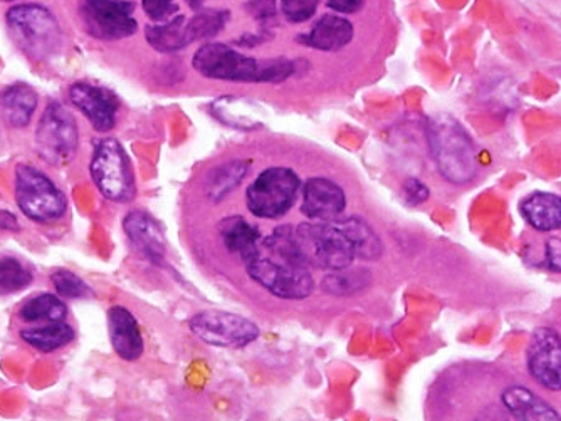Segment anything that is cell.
<instances>
[{
  "instance_id": "obj_4",
  "label": "cell",
  "mask_w": 561,
  "mask_h": 421,
  "mask_svg": "<svg viewBox=\"0 0 561 421\" xmlns=\"http://www.w3.org/2000/svg\"><path fill=\"white\" fill-rule=\"evenodd\" d=\"M5 22L14 43L36 61L52 58L61 49V26L46 5H12L5 12Z\"/></svg>"
},
{
  "instance_id": "obj_19",
  "label": "cell",
  "mask_w": 561,
  "mask_h": 421,
  "mask_svg": "<svg viewBox=\"0 0 561 421\" xmlns=\"http://www.w3.org/2000/svg\"><path fill=\"white\" fill-rule=\"evenodd\" d=\"M522 215L538 232L561 230V196L536 192L522 202Z\"/></svg>"
},
{
  "instance_id": "obj_8",
  "label": "cell",
  "mask_w": 561,
  "mask_h": 421,
  "mask_svg": "<svg viewBox=\"0 0 561 421\" xmlns=\"http://www.w3.org/2000/svg\"><path fill=\"white\" fill-rule=\"evenodd\" d=\"M37 155L52 167H67L80 148V130L76 120L61 103L52 101L40 115L36 128Z\"/></svg>"
},
{
  "instance_id": "obj_3",
  "label": "cell",
  "mask_w": 561,
  "mask_h": 421,
  "mask_svg": "<svg viewBox=\"0 0 561 421\" xmlns=\"http://www.w3.org/2000/svg\"><path fill=\"white\" fill-rule=\"evenodd\" d=\"M430 152L442 177L452 185H466L478 175L479 161L469 133L451 115L439 113L427 121Z\"/></svg>"
},
{
  "instance_id": "obj_13",
  "label": "cell",
  "mask_w": 561,
  "mask_h": 421,
  "mask_svg": "<svg viewBox=\"0 0 561 421\" xmlns=\"http://www.w3.org/2000/svg\"><path fill=\"white\" fill-rule=\"evenodd\" d=\"M68 96L98 133L114 130L120 111V99L114 92L96 84L74 83Z\"/></svg>"
},
{
  "instance_id": "obj_24",
  "label": "cell",
  "mask_w": 561,
  "mask_h": 421,
  "mask_svg": "<svg viewBox=\"0 0 561 421\" xmlns=\"http://www.w3.org/2000/svg\"><path fill=\"white\" fill-rule=\"evenodd\" d=\"M70 309L67 302L62 301L61 296L51 292H40L27 299L17 311L19 320L26 324L37 323H59L67 321Z\"/></svg>"
},
{
  "instance_id": "obj_2",
  "label": "cell",
  "mask_w": 561,
  "mask_h": 421,
  "mask_svg": "<svg viewBox=\"0 0 561 421\" xmlns=\"http://www.w3.org/2000/svg\"><path fill=\"white\" fill-rule=\"evenodd\" d=\"M193 70L208 80L236 83H280L296 73V64L288 58L258 61L223 43H208L195 51Z\"/></svg>"
},
{
  "instance_id": "obj_14",
  "label": "cell",
  "mask_w": 561,
  "mask_h": 421,
  "mask_svg": "<svg viewBox=\"0 0 561 421\" xmlns=\"http://www.w3.org/2000/svg\"><path fill=\"white\" fill-rule=\"evenodd\" d=\"M347 207V196L338 183L330 179L308 180L301 212L314 221H336Z\"/></svg>"
},
{
  "instance_id": "obj_31",
  "label": "cell",
  "mask_w": 561,
  "mask_h": 421,
  "mask_svg": "<svg viewBox=\"0 0 561 421\" xmlns=\"http://www.w3.org/2000/svg\"><path fill=\"white\" fill-rule=\"evenodd\" d=\"M51 282L58 296L62 299H88L93 298L92 287L84 282L80 276L71 270L59 269L51 274Z\"/></svg>"
},
{
  "instance_id": "obj_7",
  "label": "cell",
  "mask_w": 561,
  "mask_h": 421,
  "mask_svg": "<svg viewBox=\"0 0 561 421\" xmlns=\"http://www.w3.org/2000/svg\"><path fill=\"white\" fill-rule=\"evenodd\" d=\"M93 183L105 199L127 204L135 199L136 185L132 161L120 142L115 139H99L89 161Z\"/></svg>"
},
{
  "instance_id": "obj_35",
  "label": "cell",
  "mask_w": 561,
  "mask_h": 421,
  "mask_svg": "<svg viewBox=\"0 0 561 421\" xmlns=\"http://www.w3.org/2000/svg\"><path fill=\"white\" fill-rule=\"evenodd\" d=\"M545 265L551 273H561V239L551 237L545 243Z\"/></svg>"
},
{
  "instance_id": "obj_6",
  "label": "cell",
  "mask_w": 561,
  "mask_h": 421,
  "mask_svg": "<svg viewBox=\"0 0 561 421\" xmlns=\"http://www.w3.org/2000/svg\"><path fill=\"white\" fill-rule=\"evenodd\" d=\"M296 248L310 267L338 270L350 267L355 258L350 240L335 221H308L293 229Z\"/></svg>"
},
{
  "instance_id": "obj_21",
  "label": "cell",
  "mask_w": 561,
  "mask_h": 421,
  "mask_svg": "<svg viewBox=\"0 0 561 421\" xmlns=\"http://www.w3.org/2000/svg\"><path fill=\"white\" fill-rule=\"evenodd\" d=\"M501 401L506 410L520 420H561L560 413H557L553 407L541 400L532 389L523 386H511L504 389Z\"/></svg>"
},
{
  "instance_id": "obj_28",
  "label": "cell",
  "mask_w": 561,
  "mask_h": 421,
  "mask_svg": "<svg viewBox=\"0 0 561 421\" xmlns=\"http://www.w3.org/2000/svg\"><path fill=\"white\" fill-rule=\"evenodd\" d=\"M229 17V11L208 9V11H199L193 17L187 19L189 44L217 36L226 27Z\"/></svg>"
},
{
  "instance_id": "obj_25",
  "label": "cell",
  "mask_w": 561,
  "mask_h": 421,
  "mask_svg": "<svg viewBox=\"0 0 561 421\" xmlns=\"http://www.w3.org/2000/svg\"><path fill=\"white\" fill-rule=\"evenodd\" d=\"M145 39L158 52H177L190 46L187 39V17L174 15L165 22L146 26Z\"/></svg>"
},
{
  "instance_id": "obj_20",
  "label": "cell",
  "mask_w": 561,
  "mask_h": 421,
  "mask_svg": "<svg viewBox=\"0 0 561 421\" xmlns=\"http://www.w3.org/2000/svg\"><path fill=\"white\" fill-rule=\"evenodd\" d=\"M220 239L227 251L239 255L244 262L251 261L258 254L261 233L258 227L252 226L244 217L234 215L224 218L219 226Z\"/></svg>"
},
{
  "instance_id": "obj_40",
  "label": "cell",
  "mask_w": 561,
  "mask_h": 421,
  "mask_svg": "<svg viewBox=\"0 0 561 421\" xmlns=\"http://www.w3.org/2000/svg\"><path fill=\"white\" fill-rule=\"evenodd\" d=\"M205 2H207V0H187V4H189L190 9H193V11H201Z\"/></svg>"
},
{
  "instance_id": "obj_23",
  "label": "cell",
  "mask_w": 561,
  "mask_h": 421,
  "mask_svg": "<svg viewBox=\"0 0 561 421\" xmlns=\"http://www.w3.org/2000/svg\"><path fill=\"white\" fill-rule=\"evenodd\" d=\"M335 224L350 240L355 257L367 262L379 261L382 257V240L363 218L350 217L345 220H336Z\"/></svg>"
},
{
  "instance_id": "obj_30",
  "label": "cell",
  "mask_w": 561,
  "mask_h": 421,
  "mask_svg": "<svg viewBox=\"0 0 561 421\" xmlns=\"http://www.w3.org/2000/svg\"><path fill=\"white\" fill-rule=\"evenodd\" d=\"M33 273L15 257H0V296L21 292L33 284Z\"/></svg>"
},
{
  "instance_id": "obj_32",
  "label": "cell",
  "mask_w": 561,
  "mask_h": 421,
  "mask_svg": "<svg viewBox=\"0 0 561 421\" xmlns=\"http://www.w3.org/2000/svg\"><path fill=\"white\" fill-rule=\"evenodd\" d=\"M320 0H280V14L293 24L310 21L317 14Z\"/></svg>"
},
{
  "instance_id": "obj_36",
  "label": "cell",
  "mask_w": 561,
  "mask_h": 421,
  "mask_svg": "<svg viewBox=\"0 0 561 421\" xmlns=\"http://www.w3.org/2000/svg\"><path fill=\"white\" fill-rule=\"evenodd\" d=\"M404 192L405 199H407V202L410 205L423 204V202H426L430 196L429 187L417 179L408 180V182L405 183Z\"/></svg>"
},
{
  "instance_id": "obj_18",
  "label": "cell",
  "mask_w": 561,
  "mask_h": 421,
  "mask_svg": "<svg viewBox=\"0 0 561 421\" xmlns=\"http://www.w3.org/2000/svg\"><path fill=\"white\" fill-rule=\"evenodd\" d=\"M39 105V95L31 84L14 83L0 92V113L8 127L23 130L29 127Z\"/></svg>"
},
{
  "instance_id": "obj_29",
  "label": "cell",
  "mask_w": 561,
  "mask_h": 421,
  "mask_svg": "<svg viewBox=\"0 0 561 421\" xmlns=\"http://www.w3.org/2000/svg\"><path fill=\"white\" fill-rule=\"evenodd\" d=\"M347 269L348 267L332 270V274H329L321 282L323 291L332 296H350L365 289L372 280L367 269Z\"/></svg>"
},
{
  "instance_id": "obj_17",
  "label": "cell",
  "mask_w": 561,
  "mask_h": 421,
  "mask_svg": "<svg viewBox=\"0 0 561 421\" xmlns=\"http://www.w3.org/2000/svg\"><path fill=\"white\" fill-rule=\"evenodd\" d=\"M355 29L348 19L335 14H326L314 24L313 29L299 36V43L317 51H339L354 39Z\"/></svg>"
},
{
  "instance_id": "obj_33",
  "label": "cell",
  "mask_w": 561,
  "mask_h": 421,
  "mask_svg": "<svg viewBox=\"0 0 561 421\" xmlns=\"http://www.w3.org/2000/svg\"><path fill=\"white\" fill-rule=\"evenodd\" d=\"M251 17H254L259 24H263L264 29H270L274 19L277 17L276 0H251L246 4Z\"/></svg>"
},
{
  "instance_id": "obj_15",
  "label": "cell",
  "mask_w": 561,
  "mask_h": 421,
  "mask_svg": "<svg viewBox=\"0 0 561 421\" xmlns=\"http://www.w3.org/2000/svg\"><path fill=\"white\" fill-rule=\"evenodd\" d=\"M123 230L133 248L152 264H164L167 254L164 232L152 215L143 211H132L124 217Z\"/></svg>"
},
{
  "instance_id": "obj_39",
  "label": "cell",
  "mask_w": 561,
  "mask_h": 421,
  "mask_svg": "<svg viewBox=\"0 0 561 421\" xmlns=\"http://www.w3.org/2000/svg\"><path fill=\"white\" fill-rule=\"evenodd\" d=\"M21 230L17 217L12 212L0 211V232L15 233Z\"/></svg>"
},
{
  "instance_id": "obj_22",
  "label": "cell",
  "mask_w": 561,
  "mask_h": 421,
  "mask_svg": "<svg viewBox=\"0 0 561 421\" xmlns=\"http://www.w3.org/2000/svg\"><path fill=\"white\" fill-rule=\"evenodd\" d=\"M19 338L36 351L49 354V352L59 351V349L70 346L76 338V330L67 321H59V323L24 327L19 333Z\"/></svg>"
},
{
  "instance_id": "obj_26",
  "label": "cell",
  "mask_w": 561,
  "mask_h": 421,
  "mask_svg": "<svg viewBox=\"0 0 561 421\" xmlns=\"http://www.w3.org/2000/svg\"><path fill=\"white\" fill-rule=\"evenodd\" d=\"M254 109L252 103L242 98H223L212 105V115L227 127L251 130L261 124L259 113H255Z\"/></svg>"
},
{
  "instance_id": "obj_41",
  "label": "cell",
  "mask_w": 561,
  "mask_h": 421,
  "mask_svg": "<svg viewBox=\"0 0 561 421\" xmlns=\"http://www.w3.org/2000/svg\"><path fill=\"white\" fill-rule=\"evenodd\" d=\"M4 2H15V0H4Z\"/></svg>"
},
{
  "instance_id": "obj_12",
  "label": "cell",
  "mask_w": 561,
  "mask_h": 421,
  "mask_svg": "<svg viewBox=\"0 0 561 421\" xmlns=\"http://www.w3.org/2000/svg\"><path fill=\"white\" fill-rule=\"evenodd\" d=\"M526 361L539 385L561 392V336L553 327L541 326L533 333Z\"/></svg>"
},
{
  "instance_id": "obj_5",
  "label": "cell",
  "mask_w": 561,
  "mask_h": 421,
  "mask_svg": "<svg viewBox=\"0 0 561 421\" xmlns=\"http://www.w3.org/2000/svg\"><path fill=\"white\" fill-rule=\"evenodd\" d=\"M15 204L24 217L39 226H51L68 212V196L45 171L31 164L14 170Z\"/></svg>"
},
{
  "instance_id": "obj_1",
  "label": "cell",
  "mask_w": 561,
  "mask_h": 421,
  "mask_svg": "<svg viewBox=\"0 0 561 421\" xmlns=\"http://www.w3.org/2000/svg\"><path fill=\"white\" fill-rule=\"evenodd\" d=\"M249 277L271 294L288 301H301L314 291L310 265L296 248L293 227H279L261 239L258 254L246 262Z\"/></svg>"
},
{
  "instance_id": "obj_10",
  "label": "cell",
  "mask_w": 561,
  "mask_h": 421,
  "mask_svg": "<svg viewBox=\"0 0 561 421\" xmlns=\"http://www.w3.org/2000/svg\"><path fill=\"white\" fill-rule=\"evenodd\" d=\"M135 4L128 0H81L80 14L89 36L99 40H120L139 31Z\"/></svg>"
},
{
  "instance_id": "obj_38",
  "label": "cell",
  "mask_w": 561,
  "mask_h": 421,
  "mask_svg": "<svg viewBox=\"0 0 561 421\" xmlns=\"http://www.w3.org/2000/svg\"><path fill=\"white\" fill-rule=\"evenodd\" d=\"M266 33H270V29H264L255 34H244V36L236 40V44H239L242 48H255L259 44L270 39V34Z\"/></svg>"
},
{
  "instance_id": "obj_37",
  "label": "cell",
  "mask_w": 561,
  "mask_h": 421,
  "mask_svg": "<svg viewBox=\"0 0 561 421\" xmlns=\"http://www.w3.org/2000/svg\"><path fill=\"white\" fill-rule=\"evenodd\" d=\"M326 2H329L330 9L342 12V14H355L365 5V0H326Z\"/></svg>"
},
{
  "instance_id": "obj_16",
  "label": "cell",
  "mask_w": 561,
  "mask_h": 421,
  "mask_svg": "<svg viewBox=\"0 0 561 421\" xmlns=\"http://www.w3.org/2000/svg\"><path fill=\"white\" fill-rule=\"evenodd\" d=\"M108 333L111 346L124 361H136L143 354V336L139 321L123 305H114L108 311Z\"/></svg>"
},
{
  "instance_id": "obj_9",
  "label": "cell",
  "mask_w": 561,
  "mask_h": 421,
  "mask_svg": "<svg viewBox=\"0 0 561 421\" xmlns=\"http://www.w3.org/2000/svg\"><path fill=\"white\" fill-rule=\"evenodd\" d=\"M299 187L301 180L291 168H267L249 185L246 205L254 217H285L298 199Z\"/></svg>"
},
{
  "instance_id": "obj_11",
  "label": "cell",
  "mask_w": 561,
  "mask_h": 421,
  "mask_svg": "<svg viewBox=\"0 0 561 421\" xmlns=\"http://www.w3.org/2000/svg\"><path fill=\"white\" fill-rule=\"evenodd\" d=\"M190 330L205 345L239 349L259 338L258 324L246 317L220 311H204L189 321Z\"/></svg>"
},
{
  "instance_id": "obj_27",
  "label": "cell",
  "mask_w": 561,
  "mask_h": 421,
  "mask_svg": "<svg viewBox=\"0 0 561 421\" xmlns=\"http://www.w3.org/2000/svg\"><path fill=\"white\" fill-rule=\"evenodd\" d=\"M246 173H248V164L241 160L229 161L214 168L205 182L208 199L214 202L223 201L224 196L229 195L242 182Z\"/></svg>"
},
{
  "instance_id": "obj_34",
  "label": "cell",
  "mask_w": 561,
  "mask_h": 421,
  "mask_svg": "<svg viewBox=\"0 0 561 421\" xmlns=\"http://www.w3.org/2000/svg\"><path fill=\"white\" fill-rule=\"evenodd\" d=\"M143 11L154 22H165L179 12L174 0H143Z\"/></svg>"
}]
</instances>
